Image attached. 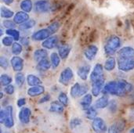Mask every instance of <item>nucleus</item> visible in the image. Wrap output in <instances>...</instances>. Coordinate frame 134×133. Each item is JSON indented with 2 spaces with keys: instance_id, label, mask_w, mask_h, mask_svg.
<instances>
[{
  "instance_id": "nucleus-1",
  "label": "nucleus",
  "mask_w": 134,
  "mask_h": 133,
  "mask_svg": "<svg viewBox=\"0 0 134 133\" xmlns=\"http://www.w3.org/2000/svg\"><path fill=\"white\" fill-rule=\"evenodd\" d=\"M133 90V85L125 81H111L105 84L103 89V93L104 95L110 94L116 96H126L130 94Z\"/></svg>"
},
{
  "instance_id": "nucleus-51",
  "label": "nucleus",
  "mask_w": 134,
  "mask_h": 133,
  "mask_svg": "<svg viewBox=\"0 0 134 133\" xmlns=\"http://www.w3.org/2000/svg\"><path fill=\"white\" fill-rule=\"evenodd\" d=\"M4 3H5L6 5H10L14 0H2Z\"/></svg>"
},
{
  "instance_id": "nucleus-2",
  "label": "nucleus",
  "mask_w": 134,
  "mask_h": 133,
  "mask_svg": "<svg viewBox=\"0 0 134 133\" xmlns=\"http://www.w3.org/2000/svg\"><path fill=\"white\" fill-rule=\"evenodd\" d=\"M60 23L56 21L52 23L51 24H49L47 27L38 30L35 32L33 33L31 38L34 41H45L47 38H49V37L53 36V34H54L60 28Z\"/></svg>"
},
{
  "instance_id": "nucleus-27",
  "label": "nucleus",
  "mask_w": 134,
  "mask_h": 133,
  "mask_svg": "<svg viewBox=\"0 0 134 133\" xmlns=\"http://www.w3.org/2000/svg\"><path fill=\"white\" fill-rule=\"evenodd\" d=\"M116 64H117V61H116L115 58L113 56H110L109 58H108L105 60L104 68L107 71H112L115 68Z\"/></svg>"
},
{
  "instance_id": "nucleus-24",
  "label": "nucleus",
  "mask_w": 134,
  "mask_h": 133,
  "mask_svg": "<svg viewBox=\"0 0 134 133\" xmlns=\"http://www.w3.org/2000/svg\"><path fill=\"white\" fill-rule=\"evenodd\" d=\"M71 53V46L69 45H61L58 48V54L62 60L68 58Z\"/></svg>"
},
{
  "instance_id": "nucleus-22",
  "label": "nucleus",
  "mask_w": 134,
  "mask_h": 133,
  "mask_svg": "<svg viewBox=\"0 0 134 133\" xmlns=\"http://www.w3.org/2000/svg\"><path fill=\"white\" fill-rule=\"evenodd\" d=\"M110 100L108 99V97L106 95H104L103 96L100 97L96 102H95V105L94 107L97 109H104L106 107H108Z\"/></svg>"
},
{
  "instance_id": "nucleus-35",
  "label": "nucleus",
  "mask_w": 134,
  "mask_h": 133,
  "mask_svg": "<svg viewBox=\"0 0 134 133\" xmlns=\"http://www.w3.org/2000/svg\"><path fill=\"white\" fill-rule=\"evenodd\" d=\"M12 81H13L12 78H11L9 75H8V74H2L1 77H0V84H1L2 86L5 87V86H7V85H11Z\"/></svg>"
},
{
  "instance_id": "nucleus-47",
  "label": "nucleus",
  "mask_w": 134,
  "mask_h": 133,
  "mask_svg": "<svg viewBox=\"0 0 134 133\" xmlns=\"http://www.w3.org/2000/svg\"><path fill=\"white\" fill-rule=\"evenodd\" d=\"M26 104V99L25 98H20L17 100V102H16V105L18 107H20V109L22 107H24V106Z\"/></svg>"
},
{
  "instance_id": "nucleus-50",
  "label": "nucleus",
  "mask_w": 134,
  "mask_h": 133,
  "mask_svg": "<svg viewBox=\"0 0 134 133\" xmlns=\"http://www.w3.org/2000/svg\"><path fill=\"white\" fill-rule=\"evenodd\" d=\"M20 42H21L22 45H27L28 43H29V41H28L27 38H22L20 39Z\"/></svg>"
},
{
  "instance_id": "nucleus-33",
  "label": "nucleus",
  "mask_w": 134,
  "mask_h": 133,
  "mask_svg": "<svg viewBox=\"0 0 134 133\" xmlns=\"http://www.w3.org/2000/svg\"><path fill=\"white\" fill-rule=\"evenodd\" d=\"M15 82H16V85L19 88H21L24 85L25 76L22 72H19V73L16 74V75H15Z\"/></svg>"
},
{
  "instance_id": "nucleus-41",
  "label": "nucleus",
  "mask_w": 134,
  "mask_h": 133,
  "mask_svg": "<svg viewBox=\"0 0 134 133\" xmlns=\"http://www.w3.org/2000/svg\"><path fill=\"white\" fill-rule=\"evenodd\" d=\"M13 40L14 39L12 37H10V36H5V37H4L2 38V42L3 45L8 47V46H12L13 45V44L14 43L13 42Z\"/></svg>"
},
{
  "instance_id": "nucleus-7",
  "label": "nucleus",
  "mask_w": 134,
  "mask_h": 133,
  "mask_svg": "<svg viewBox=\"0 0 134 133\" xmlns=\"http://www.w3.org/2000/svg\"><path fill=\"white\" fill-rule=\"evenodd\" d=\"M118 59L132 60L134 59V49L131 46H125L121 48L118 53Z\"/></svg>"
},
{
  "instance_id": "nucleus-32",
  "label": "nucleus",
  "mask_w": 134,
  "mask_h": 133,
  "mask_svg": "<svg viewBox=\"0 0 134 133\" xmlns=\"http://www.w3.org/2000/svg\"><path fill=\"white\" fill-rule=\"evenodd\" d=\"M14 13L10 10L9 9L5 7V6H1V17L2 18H5V19H9L13 16H14Z\"/></svg>"
},
{
  "instance_id": "nucleus-31",
  "label": "nucleus",
  "mask_w": 134,
  "mask_h": 133,
  "mask_svg": "<svg viewBox=\"0 0 134 133\" xmlns=\"http://www.w3.org/2000/svg\"><path fill=\"white\" fill-rule=\"evenodd\" d=\"M20 9L25 13H30L33 7V3L31 0H23L20 2Z\"/></svg>"
},
{
  "instance_id": "nucleus-16",
  "label": "nucleus",
  "mask_w": 134,
  "mask_h": 133,
  "mask_svg": "<svg viewBox=\"0 0 134 133\" xmlns=\"http://www.w3.org/2000/svg\"><path fill=\"white\" fill-rule=\"evenodd\" d=\"M98 53V48L95 45H91L88 46L84 51V56L88 60H93Z\"/></svg>"
},
{
  "instance_id": "nucleus-12",
  "label": "nucleus",
  "mask_w": 134,
  "mask_h": 133,
  "mask_svg": "<svg viewBox=\"0 0 134 133\" xmlns=\"http://www.w3.org/2000/svg\"><path fill=\"white\" fill-rule=\"evenodd\" d=\"M4 110L5 112V120L3 125L6 129H11L14 125V120L13 117V107L11 106H6Z\"/></svg>"
},
{
  "instance_id": "nucleus-18",
  "label": "nucleus",
  "mask_w": 134,
  "mask_h": 133,
  "mask_svg": "<svg viewBox=\"0 0 134 133\" xmlns=\"http://www.w3.org/2000/svg\"><path fill=\"white\" fill-rule=\"evenodd\" d=\"M93 102V95L87 93L86 95H85L84 96L82 97L81 100H80V106L81 108L85 111L87 109H89L91 107Z\"/></svg>"
},
{
  "instance_id": "nucleus-29",
  "label": "nucleus",
  "mask_w": 134,
  "mask_h": 133,
  "mask_svg": "<svg viewBox=\"0 0 134 133\" xmlns=\"http://www.w3.org/2000/svg\"><path fill=\"white\" fill-rule=\"evenodd\" d=\"M80 92H81V84L76 82L71 88L70 95L72 98H79L80 97Z\"/></svg>"
},
{
  "instance_id": "nucleus-34",
  "label": "nucleus",
  "mask_w": 134,
  "mask_h": 133,
  "mask_svg": "<svg viewBox=\"0 0 134 133\" xmlns=\"http://www.w3.org/2000/svg\"><path fill=\"white\" fill-rule=\"evenodd\" d=\"M23 51V46L20 43L15 42L13 45L11 46V52L13 55L15 56H18L20 55Z\"/></svg>"
},
{
  "instance_id": "nucleus-53",
  "label": "nucleus",
  "mask_w": 134,
  "mask_h": 133,
  "mask_svg": "<svg viewBox=\"0 0 134 133\" xmlns=\"http://www.w3.org/2000/svg\"><path fill=\"white\" fill-rule=\"evenodd\" d=\"M130 133H134V128L133 129H132L130 131Z\"/></svg>"
},
{
  "instance_id": "nucleus-48",
  "label": "nucleus",
  "mask_w": 134,
  "mask_h": 133,
  "mask_svg": "<svg viewBox=\"0 0 134 133\" xmlns=\"http://www.w3.org/2000/svg\"><path fill=\"white\" fill-rule=\"evenodd\" d=\"M5 120V112L4 109H2L0 111V123L4 124Z\"/></svg>"
},
{
  "instance_id": "nucleus-17",
  "label": "nucleus",
  "mask_w": 134,
  "mask_h": 133,
  "mask_svg": "<svg viewBox=\"0 0 134 133\" xmlns=\"http://www.w3.org/2000/svg\"><path fill=\"white\" fill-rule=\"evenodd\" d=\"M29 19V15L24 12V11H20V12H17L15 16H13V22L16 24H24L25 22H27Z\"/></svg>"
},
{
  "instance_id": "nucleus-30",
  "label": "nucleus",
  "mask_w": 134,
  "mask_h": 133,
  "mask_svg": "<svg viewBox=\"0 0 134 133\" xmlns=\"http://www.w3.org/2000/svg\"><path fill=\"white\" fill-rule=\"evenodd\" d=\"M61 58L60 57L59 54L57 53H52L50 55V62L52 64V67L53 69H56L59 67L60 63Z\"/></svg>"
},
{
  "instance_id": "nucleus-38",
  "label": "nucleus",
  "mask_w": 134,
  "mask_h": 133,
  "mask_svg": "<svg viewBox=\"0 0 134 133\" xmlns=\"http://www.w3.org/2000/svg\"><path fill=\"white\" fill-rule=\"evenodd\" d=\"M35 25V20H29L27 22H25L24 24H21L20 26V28L21 30H23V31L29 30V29L32 28Z\"/></svg>"
},
{
  "instance_id": "nucleus-11",
  "label": "nucleus",
  "mask_w": 134,
  "mask_h": 133,
  "mask_svg": "<svg viewBox=\"0 0 134 133\" xmlns=\"http://www.w3.org/2000/svg\"><path fill=\"white\" fill-rule=\"evenodd\" d=\"M10 64L13 67V70L19 73V72H21L22 70L24 69V60L19 56H14L10 60Z\"/></svg>"
},
{
  "instance_id": "nucleus-19",
  "label": "nucleus",
  "mask_w": 134,
  "mask_h": 133,
  "mask_svg": "<svg viewBox=\"0 0 134 133\" xmlns=\"http://www.w3.org/2000/svg\"><path fill=\"white\" fill-rule=\"evenodd\" d=\"M27 95L31 96V97L38 96L40 95H42L45 92V88L42 85H37V86L30 87L27 89Z\"/></svg>"
},
{
  "instance_id": "nucleus-26",
  "label": "nucleus",
  "mask_w": 134,
  "mask_h": 133,
  "mask_svg": "<svg viewBox=\"0 0 134 133\" xmlns=\"http://www.w3.org/2000/svg\"><path fill=\"white\" fill-rule=\"evenodd\" d=\"M26 80H27V85L31 87L42 85V83L41 79L35 74H28L26 78Z\"/></svg>"
},
{
  "instance_id": "nucleus-49",
  "label": "nucleus",
  "mask_w": 134,
  "mask_h": 133,
  "mask_svg": "<svg viewBox=\"0 0 134 133\" xmlns=\"http://www.w3.org/2000/svg\"><path fill=\"white\" fill-rule=\"evenodd\" d=\"M129 119L130 122H134V108L130 109V112L129 114Z\"/></svg>"
},
{
  "instance_id": "nucleus-3",
  "label": "nucleus",
  "mask_w": 134,
  "mask_h": 133,
  "mask_svg": "<svg viewBox=\"0 0 134 133\" xmlns=\"http://www.w3.org/2000/svg\"><path fill=\"white\" fill-rule=\"evenodd\" d=\"M122 42L119 37L116 35H111L107 41L104 45V52L106 55L112 56H114L121 47Z\"/></svg>"
},
{
  "instance_id": "nucleus-46",
  "label": "nucleus",
  "mask_w": 134,
  "mask_h": 133,
  "mask_svg": "<svg viewBox=\"0 0 134 133\" xmlns=\"http://www.w3.org/2000/svg\"><path fill=\"white\" fill-rule=\"evenodd\" d=\"M50 99H51V96H50V95H49V94H46V95H45L44 96H42L40 100H39V101H38V103L39 104H42V103H47V102H49V100H50Z\"/></svg>"
},
{
  "instance_id": "nucleus-5",
  "label": "nucleus",
  "mask_w": 134,
  "mask_h": 133,
  "mask_svg": "<svg viewBox=\"0 0 134 133\" xmlns=\"http://www.w3.org/2000/svg\"><path fill=\"white\" fill-rule=\"evenodd\" d=\"M104 66L100 63H97L93 68L90 74V81L94 83L102 78H104Z\"/></svg>"
},
{
  "instance_id": "nucleus-20",
  "label": "nucleus",
  "mask_w": 134,
  "mask_h": 133,
  "mask_svg": "<svg viewBox=\"0 0 134 133\" xmlns=\"http://www.w3.org/2000/svg\"><path fill=\"white\" fill-rule=\"evenodd\" d=\"M90 72V65H82L79 67V69L77 71V74L80 79L86 81L88 78Z\"/></svg>"
},
{
  "instance_id": "nucleus-28",
  "label": "nucleus",
  "mask_w": 134,
  "mask_h": 133,
  "mask_svg": "<svg viewBox=\"0 0 134 133\" xmlns=\"http://www.w3.org/2000/svg\"><path fill=\"white\" fill-rule=\"evenodd\" d=\"M97 109L94 106H91L89 109L85 111V117L89 120L93 121L97 118Z\"/></svg>"
},
{
  "instance_id": "nucleus-15",
  "label": "nucleus",
  "mask_w": 134,
  "mask_h": 133,
  "mask_svg": "<svg viewBox=\"0 0 134 133\" xmlns=\"http://www.w3.org/2000/svg\"><path fill=\"white\" fill-rule=\"evenodd\" d=\"M58 44V37L53 35L42 42V46L45 49H53Z\"/></svg>"
},
{
  "instance_id": "nucleus-6",
  "label": "nucleus",
  "mask_w": 134,
  "mask_h": 133,
  "mask_svg": "<svg viewBox=\"0 0 134 133\" xmlns=\"http://www.w3.org/2000/svg\"><path fill=\"white\" fill-rule=\"evenodd\" d=\"M92 128L96 133H106L108 130L105 121L101 118H97L92 122Z\"/></svg>"
},
{
  "instance_id": "nucleus-39",
  "label": "nucleus",
  "mask_w": 134,
  "mask_h": 133,
  "mask_svg": "<svg viewBox=\"0 0 134 133\" xmlns=\"http://www.w3.org/2000/svg\"><path fill=\"white\" fill-rule=\"evenodd\" d=\"M82 124V119H80L79 118H74L70 121V127L71 129H74L78 128L79 126H80Z\"/></svg>"
},
{
  "instance_id": "nucleus-52",
  "label": "nucleus",
  "mask_w": 134,
  "mask_h": 133,
  "mask_svg": "<svg viewBox=\"0 0 134 133\" xmlns=\"http://www.w3.org/2000/svg\"><path fill=\"white\" fill-rule=\"evenodd\" d=\"M0 99H2V97H3V92H1V93H0Z\"/></svg>"
},
{
  "instance_id": "nucleus-42",
  "label": "nucleus",
  "mask_w": 134,
  "mask_h": 133,
  "mask_svg": "<svg viewBox=\"0 0 134 133\" xmlns=\"http://www.w3.org/2000/svg\"><path fill=\"white\" fill-rule=\"evenodd\" d=\"M9 63L7 58H5V56H1L0 57V67L2 69L6 70L9 67Z\"/></svg>"
},
{
  "instance_id": "nucleus-21",
  "label": "nucleus",
  "mask_w": 134,
  "mask_h": 133,
  "mask_svg": "<svg viewBox=\"0 0 134 133\" xmlns=\"http://www.w3.org/2000/svg\"><path fill=\"white\" fill-rule=\"evenodd\" d=\"M49 111H50L52 113H56V114H62L64 111V106L63 104H61L58 100L53 101L50 103Z\"/></svg>"
},
{
  "instance_id": "nucleus-13",
  "label": "nucleus",
  "mask_w": 134,
  "mask_h": 133,
  "mask_svg": "<svg viewBox=\"0 0 134 133\" xmlns=\"http://www.w3.org/2000/svg\"><path fill=\"white\" fill-rule=\"evenodd\" d=\"M31 116V111L28 107H22L18 114V118L22 124H28Z\"/></svg>"
},
{
  "instance_id": "nucleus-4",
  "label": "nucleus",
  "mask_w": 134,
  "mask_h": 133,
  "mask_svg": "<svg viewBox=\"0 0 134 133\" xmlns=\"http://www.w3.org/2000/svg\"><path fill=\"white\" fill-rule=\"evenodd\" d=\"M74 78V73L71 67L64 69L59 77V82L64 85H68Z\"/></svg>"
},
{
  "instance_id": "nucleus-40",
  "label": "nucleus",
  "mask_w": 134,
  "mask_h": 133,
  "mask_svg": "<svg viewBox=\"0 0 134 133\" xmlns=\"http://www.w3.org/2000/svg\"><path fill=\"white\" fill-rule=\"evenodd\" d=\"M108 109H109V111L111 113V114H115L118 111V103L115 100H110V103H109V105H108Z\"/></svg>"
},
{
  "instance_id": "nucleus-36",
  "label": "nucleus",
  "mask_w": 134,
  "mask_h": 133,
  "mask_svg": "<svg viewBox=\"0 0 134 133\" xmlns=\"http://www.w3.org/2000/svg\"><path fill=\"white\" fill-rule=\"evenodd\" d=\"M5 34L8 36L12 37L15 41H18L20 39V38L19 31H17L16 29H8V30L5 31Z\"/></svg>"
},
{
  "instance_id": "nucleus-54",
  "label": "nucleus",
  "mask_w": 134,
  "mask_h": 133,
  "mask_svg": "<svg viewBox=\"0 0 134 133\" xmlns=\"http://www.w3.org/2000/svg\"><path fill=\"white\" fill-rule=\"evenodd\" d=\"M131 98H132V99H133V100H134V93H133V96H131Z\"/></svg>"
},
{
  "instance_id": "nucleus-23",
  "label": "nucleus",
  "mask_w": 134,
  "mask_h": 133,
  "mask_svg": "<svg viewBox=\"0 0 134 133\" xmlns=\"http://www.w3.org/2000/svg\"><path fill=\"white\" fill-rule=\"evenodd\" d=\"M33 56H34V60L37 63H38L41 60L48 58V52L45 49H38L34 52Z\"/></svg>"
},
{
  "instance_id": "nucleus-45",
  "label": "nucleus",
  "mask_w": 134,
  "mask_h": 133,
  "mask_svg": "<svg viewBox=\"0 0 134 133\" xmlns=\"http://www.w3.org/2000/svg\"><path fill=\"white\" fill-rule=\"evenodd\" d=\"M89 91V85L87 84H82L81 85V92H80V97L84 96L85 95L87 94Z\"/></svg>"
},
{
  "instance_id": "nucleus-25",
  "label": "nucleus",
  "mask_w": 134,
  "mask_h": 133,
  "mask_svg": "<svg viewBox=\"0 0 134 133\" xmlns=\"http://www.w3.org/2000/svg\"><path fill=\"white\" fill-rule=\"evenodd\" d=\"M51 67H52V64H51L50 60L48 58H46V59L41 60L40 62H38L37 63L36 68H37L38 71L44 72V71H46L49 70Z\"/></svg>"
},
{
  "instance_id": "nucleus-43",
  "label": "nucleus",
  "mask_w": 134,
  "mask_h": 133,
  "mask_svg": "<svg viewBox=\"0 0 134 133\" xmlns=\"http://www.w3.org/2000/svg\"><path fill=\"white\" fill-rule=\"evenodd\" d=\"M3 26L8 30V29H14L16 27V24L9 20H5L3 22Z\"/></svg>"
},
{
  "instance_id": "nucleus-37",
  "label": "nucleus",
  "mask_w": 134,
  "mask_h": 133,
  "mask_svg": "<svg viewBox=\"0 0 134 133\" xmlns=\"http://www.w3.org/2000/svg\"><path fill=\"white\" fill-rule=\"evenodd\" d=\"M58 101L61 104H63L64 107H67L68 105V102H69L68 97L67 94L65 92H60V94L58 96Z\"/></svg>"
},
{
  "instance_id": "nucleus-8",
  "label": "nucleus",
  "mask_w": 134,
  "mask_h": 133,
  "mask_svg": "<svg viewBox=\"0 0 134 133\" xmlns=\"http://www.w3.org/2000/svg\"><path fill=\"white\" fill-rule=\"evenodd\" d=\"M118 68L121 71L129 72L134 70V59L132 60H117Z\"/></svg>"
},
{
  "instance_id": "nucleus-14",
  "label": "nucleus",
  "mask_w": 134,
  "mask_h": 133,
  "mask_svg": "<svg viewBox=\"0 0 134 133\" xmlns=\"http://www.w3.org/2000/svg\"><path fill=\"white\" fill-rule=\"evenodd\" d=\"M104 85H105V79L104 78L94 82V83H92V89H91V92H92V95L93 96H95V97H97L100 93L101 92H103V89L104 88Z\"/></svg>"
},
{
  "instance_id": "nucleus-44",
  "label": "nucleus",
  "mask_w": 134,
  "mask_h": 133,
  "mask_svg": "<svg viewBox=\"0 0 134 133\" xmlns=\"http://www.w3.org/2000/svg\"><path fill=\"white\" fill-rule=\"evenodd\" d=\"M3 90H4L5 94H7V95H13L14 93V92H15V87H14L13 85L11 84L9 85H7V86L4 87Z\"/></svg>"
},
{
  "instance_id": "nucleus-10",
  "label": "nucleus",
  "mask_w": 134,
  "mask_h": 133,
  "mask_svg": "<svg viewBox=\"0 0 134 133\" xmlns=\"http://www.w3.org/2000/svg\"><path fill=\"white\" fill-rule=\"evenodd\" d=\"M126 122L124 119H120L113 123L108 130V133H122L125 130Z\"/></svg>"
},
{
  "instance_id": "nucleus-9",
  "label": "nucleus",
  "mask_w": 134,
  "mask_h": 133,
  "mask_svg": "<svg viewBox=\"0 0 134 133\" xmlns=\"http://www.w3.org/2000/svg\"><path fill=\"white\" fill-rule=\"evenodd\" d=\"M35 9L41 13H48L52 9V5L48 0H39L35 3Z\"/></svg>"
}]
</instances>
